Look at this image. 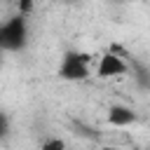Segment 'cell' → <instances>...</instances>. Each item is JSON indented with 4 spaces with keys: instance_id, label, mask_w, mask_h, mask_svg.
Masks as SVG:
<instances>
[{
    "instance_id": "obj_3",
    "label": "cell",
    "mask_w": 150,
    "mask_h": 150,
    "mask_svg": "<svg viewBox=\"0 0 150 150\" xmlns=\"http://www.w3.org/2000/svg\"><path fill=\"white\" fill-rule=\"evenodd\" d=\"M127 70H129V63H127L124 56H120L112 47H110L108 52H103V54L98 56L96 66H94V73H96V77H101V80L120 77V75H124Z\"/></svg>"
},
{
    "instance_id": "obj_6",
    "label": "cell",
    "mask_w": 150,
    "mask_h": 150,
    "mask_svg": "<svg viewBox=\"0 0 150 150\" xmlns=\"http://www.w3.org/2000/svg\"><path fill=\"white\" fill-rule=\"evenodd\" d=\"M35 9V0H16V12L23 16H30Z\"/></svg>"
},
{
    "instance_id": "obj_7",
    "label": "cell",
    "mask_w": 150,
    "mask_h": 150,
    "mask_svg": "<svg viewBox=\"0 0 150 150\" xmlns=\"http://www.w3.org/2000/svg\"><path fill=\"white\" fill-rule=\"evenodd\" d=\"M98 150H120V148H115V145H103V148H98Z\"/></svg>"
},
{
    "instance_id": "obj_2",
    "label": "cell",
    "mask_w": 150,
    "mask_h": 150,
    "mask_svg": "<svg viewBox=\"0 0 150 150\" xmlns=\"http://www.w3.org/2000/svg\"><path fill=\"white\" fill-rule=\"evenodd\" d=\"M26 19L28 16H23V14L16 12V16L7 19L2 23V28H0V42H2L5 49H12V52L23 49V45L28 40V23H26Z\"/></svg>"
},
{
    "instance_id": "obj_4",
    "label": "cell",
    "mask_w": 150,
    "mask_h": 150,
    "mask_svg": "<svg viewBox=\"0 0 150 150\" xmlns=\"http://www.w3.org/2000/svg\"><path fill=\"white\" fill-rule=\"evenodd\" d=\"M108 122L112 124V127H129V124H134L136 122V112L129 108V105H110V110H108Z\"/></svg>"
},
{
    "instance_id": "obj_5",
    "label": "cell",
    "mask_w": 150,
    "mask_h": 150,
    "mask_svg": "<svg viewBox=\"0 0 150 150\" xmlns=\"http://www.w3.org/2000/svg\"><path fill=\"white\" fill-rule=\"evenodd\" d=\"M40 150H68V145H66L63 138H47L40 145Z\"/></svg>"
},
{
    "instance_id": "obj_1",
    "label": "cell",
    "mask_w": 150,
    "mask_h": 150,
    "mask_svg": "<svg viewBox=\"0 0 150 150\" xmlns=\"http://www.w3.org/2000/svg\"><path fill=\"white\" fill-rule=\"evenodd\" d=\"M91 61L94 59L89 54H84V52H66L61 56L56 75L61 80H66V82H82V80H87L94 73Z\"/></svg>"
}]
</instances>
